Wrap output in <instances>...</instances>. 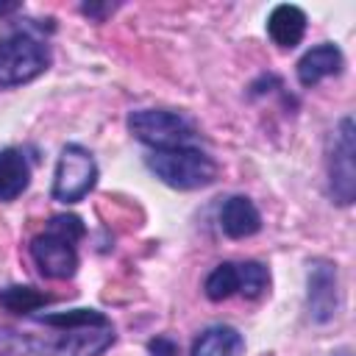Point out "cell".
I'll return each mask as SVG.
<instances>
[{"instance_id": "1", "label": "cell", "mask_w": 356, "mask_h": 356, "mask_svg": "<svg viewBox=\"0 0 356 356\" xmlns=\"http://www.w3.org/2000/svg\"><path fill=\"white\" fill-rule=\"evenodd\" d=\"M36 323L58 331L39 348V356H100L114 345V325L97 309L36 314Z\"/></svg>"}, {"instance_id": "2", "label": "cell", "mask_w": 356, "mask_h": 356, "mask_svg": "<svg viewBox=\"0 0 356 356\" xmlns=\"http://www.w3.org/2000/svg\"><path fill=\"white\" fill-rule=\"evenodd\" d=\"M86 236V225L78 214H56L44 231L31 239V259L50 281H67L78 273V242Z\"/></svg>"}, {"instance_id": "3", "label": "cell", "mask_w": 356, "mask_h": 356, "mask_svg": "<svg viewBox=\"0 0 356 356\" xmlns=\"http://www.w3.org/2000/svg\"><path fill=\"white\" fill-rule=\"evenodd\" d=\"M42 33H44L42 22H28L0 36V89L31 83L50 67L53 56Z\"/></svg>"}, {"instance_id": "4", "label": "cell", "mask_w": 356, "mask_h": 356, "mask_svg": "<svg viewBox=\"0 0 356 356\" xmlns=\"http://www.w3.org/2000/svg\"><path fill=\"white\" fill-rule=\"evenodd\" d=\"M145 164L150 167V172L161 184L181 189V192L209 186L217 178V161L195 145L170 147V150H150L145 156Z\"/></svg>"}, {"instance_id": "5", "label": "cell", "mask_w": 356, "mask_h": 356, "mask_svg": "<svg viewBox=\"0 0 356 356\" xmlns=\"http://www.w3.org/2000/svg\"><path fill=\"white\" fill-rule=\"evenodd\" d=\"M128 131L153 150H170V147H186L200 134L192 120H186L178 111L167 108H136L128 114Z\"/></svg>"}, {"instance_id": "6", "label": "cell", "mask_w": 356, "mask_h": 356, "mask_svg": "<svg viewBox=\"0 0 356 356\" xmlns=\"http://www.w3.org/2000/svg\"><path fill=\"white\" fill-rule=\"evenodd\" d=\"M328 195L337 206H350L356 197V128L342 117L328 139Z\"/></svg>"}, {"instance_id": "7", "label": "cell", "mask_w": 356, "mask_h": 356, "mask_svg": "<svg viewBox=\"0 0 356 356\" xmlns=\"http://www.w3.org/2000/svg\"><path fill=\"white\" fill-rule=\"evenodd\" d=\"M97 184V164L95 156L83 145H64L56 161V175H53V200L58 203H78L83 200Z\"/></svg>"}, {"instance_id": "8", "label": "cell", "mask_w": 356, "mask_h": 356, "mask_svg": "<svg viewBox=\"0 0 356 356\" xmlns=\"http://www.w3.org/2000/svg\"><path fill=\"white\" fill-rule=\"evenodd\" d=\"M306 306L309 317L314 323H331L339 309V278H337V264L328 259H314L309 264V278H306Z\"/></svg>"}, {"instance_id": "9", "label": "cell", "mask_w": 356, "mask_h": 356, "mask_svg": "<svg viewBox=\"0 0 356 356\" xmlns=\"http://www.w3.org/2000/svg\"><path fill=\"white\" fill-rule=\"evenodd\" d=\"M345 67V56L337 44L331 42H323V44H314L312 50H306L298 61V81L300 86L312 89L317 86L320 81L331 78V75H339Z\"/></svg>"}, {"instance_id": "10", "label": "cell", "mask_w": 356, "mask_h": 356, "mask_svg": "<svg viewBox=\"0 0 356 356\" xmlns=\"http://www.w3.org/2000/svg\"><path fill=\"white\" fill-rule=\"evenodd\" d=\"M220 228L231 239H248L261 231V214L245 195H231L220 209Z\"/></svg>"}, {"instance_id": "11", "label": "cell", "mask_w": 356, "mask_h": 356, "mask_svg": "<svg viewBox=\"0 0 356 356\" xmlns=\"http://www.w3.org/2000/svg\"><path fill=\"white\" fill-rule=\"evenodd\" d=\"M303 33H306V14H303V8L292 6V3H281V6H275L270 11V17H267V36L278 47H284V50L298 47Z\"/></svg>"}, {"instance_id": "12", "label": "cell", "mask_w": 356, "mask_h": 356, "mask_svg": "<svg viewBox=\"0 0 356 356\" xmlns=\"http://www.w3.org/2000/svg\"><path fill=\"white\" fill-rule=\"evenodd\" d=\"M31 184V161L19 147L0 150V200H17Z\"/></svg>"}, {"instance_id": "13", "label": "cell", "mask_w": 356, "mask_h": 356, "mask_svg": "<svg viewBox=\"0 0 356 356\" xmlns=\"http://www.w3.org/2000/svg\"><path fill=\"white\" fill-rule=\"evenodd\" d=\"M245 348L242 334L234 325H209L206 331H200V337L192 342V353L189 356H239Z\"/></svg>"}, {"instance_id": "14", "label": "cell", "mask_w": 356, "mask_h": 356, "mask_svg": "<svg viewBox=\"0 0 356 356\" xmlns=\"http://www.w3.org/2000/svg\"><path fill=\"white\" fill-rule=\"evenodd\" d=\"M50 300L53 298L47 292H39V289L22 286V284H11V286L0 289V306L11 314H33L36 309H42Z\"/></svg>"}, {"instance_id": "15", "label": "cell", "mask_w": 356, "mask_h": 356, "mask_svg": "<svg viewBox=\"0 0 356 356\" xmlns=\"http://www.w3.org/2000/svg\"><path fill=\"white\" fill-rule=\"evenodd\" d=\"M203 292L209 300L220 303V300H228L231 295L239 292V270H236V261H222L217 264L206 281H203Z\"/></svg>"}, {"instance_id": "16", "label": "cell", "mask_w": 356, "mask_h": 356, "mask_svg": "<svg viewBox=\"0 0 356 356\" xmlns=\"http://www.w3.org/2000/svg\"><path fill=\"white\" fill-rule=\"evenodd\" d=\"M236 270H239V295L253 300L267 289L270 273L261 261H236Z\"/></svg>"}, {"instance_id": "17", "label": "cell", "mask_w": 356, "mask_h": 356, "mask_svg": "<svg viewBox=\"0 0 356 356\" xmlns=\"http://www.w3.org/2000/svg\"><path fill=\"white\" fill-rule=\"evenodd\" d=\"M147 353L150 356H181V348L172 337H153L147 342Z\"/></svg>"}, {"instance_id": "18", "label": "cell", "mask_w": 356, "mask_h": 356, "mask_svg": "<svg viewBox=\"0 0 356 356\" xmlns=\"http://www.w3.org/2000/svg\"><path fill=\"white\" fill-rule=\"evenodd\" d=\"M81 11H83L86 17H95V19L100 22L106 14H111V11H114V6H95V3H83V6H81Z\"/></svg>"}, {"instance_id": "19", "label": "cell", "mask_w": 356, "mask_h": 356, "mask_svg": "<svg viewBox=\"0 0 356 356\" xmlns=\"http://www.w3.org/2000/svg\"><path fill=\"white\" fill-rule=\"evenodd\" d=\"M337 356H350V353H348V350H342V353H337Z\"/></svg>"}]
</instances>
